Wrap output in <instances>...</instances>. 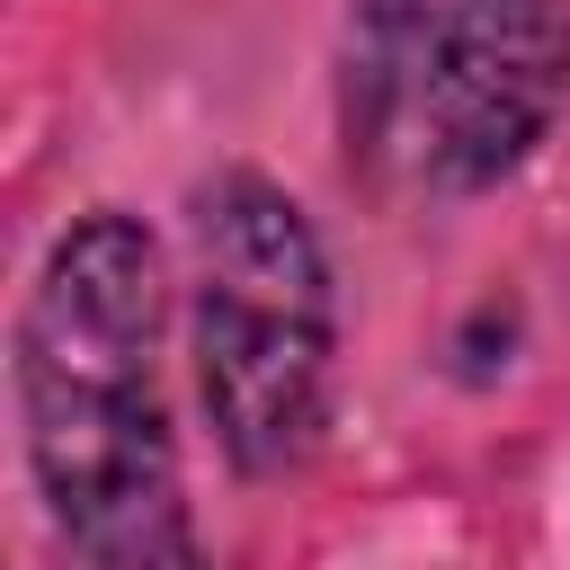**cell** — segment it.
Returning <instances> with one entry per match:
<instances>
[{"instance_id":"6da1fadb","label":"cell","mask_w":570,"mask_h":570,"mask_svg":"<svg viewBox=\"0 0 570 570\" xmlns=\"http://www.w3.org/2000/svg\"><path fill=\"white\" fill-rule=\"evenodd\" d=\"M178 276L134 205H80L27 267L9 321L18 463L62 570H142L196 534L160 347Z\"/></svg>"},{"instance_id":"7a4b0ae2","label":"cell","mask_w":570,"mask_h":570,"mask_svg":"<svg viewBox=\"0 0 570 570\" xmlns=\"http://www.w3.org/2000/svg\"><path fill=\"white\" fill-rule=\"evenodd\" d=\"M338 160L383 205H481L570 116V0H347Z\"/></svg>"},{"instance_id":"3957f363","label":"cell","mask_w":570,"mask_h":570,"mask_svg":"<svg viewBox=\"0 0 570 570\" xmlns=\"http://www.w3.org/2000/svg\"><path fill=\"white\" fill-rule=\"evenodd\" d=\"M178 330L214 454L240 481L303 472L338 401V267L285 178L223 160L187 187Z\"/></svg>"}]
</instances>
